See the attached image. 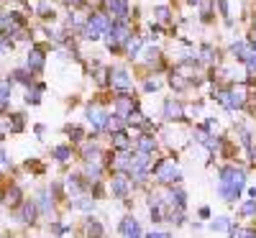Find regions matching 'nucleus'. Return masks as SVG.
<instances>
[{"label":"nucleus","mask_w":256,"mask_h":238,"mask_svg":"<svg viewBox=\"0 0 256 238\" xmlns=\"http://www.w3.org/2000/svg\"><path fill=\"white\" fill-rule=\"evenodd\" d=\"M10 80H13V82H20V84H26V88H31V84H34V74L26 72V70H16Z\"/></svg>","instance_id":"nucleus-31"},{"label":"nucleus","mask_w":256,"mask_h":238,"mask_svg":"<svg viewBox=\"0 0 256 238\" xmlns=\"http://www.w3.org/2000/svg\"><path fill=\"white\" fill-rule=\"evenodd\" d=\"M113 110H116V116H120V118L126 120L131 113H136V110H138V102H136V98H134L131 92H128V95H116Z\"/></svg>","instance_id":"nucleus-7"},{"label":"nucleus","mask_w":256,"mask_h":238,"mask_svg":"<svg viewBox=\"0 0 256 238\" xmlns=\"http://www.w3.org/2000/svg\"><path fill=\"white\" fill-rule=\"evenodd\" d=\"M26 64H28V70L31 72H44V64H46V54H44V49H38V46H34L31 52H28V59H26Z\"/></svg>","instance_id":"nucleus-16"},{"label":"nucleus","mask_w":256,"mask_h":238,"mask_svg":"<svg viewBox=\"0 0 256 238\" xmlns=\"http://www.w3.org/2000/svg\"><path fill=\"white\" fill-rule=\"evenodd\" d=\"M164 118L166 120H184V105L180 100H164Z\"/></svg>","instance_id":"nucleus-14"},{"label":"nucleus","mask_w":256,"mask_h":238,"mask_svg":"<svg viewBox=\"0 0 256 238\" xmlns=\"http://www.w3.org/2000/svg\"><path fill=\"white\" fill-rule=\"evenodd\" d=\"M64 134L70 136V141H72V144H80V141H82V136H84L80 126H67V128H64Z\"/></svg>","instance_id":"nucleus-35"},{"label":"nucleus","mask_w":256,"mask_h":238,"mask_svg":"<svg viewBox=\"0 0 256 238\" xmlns=\"http://www.w3.org/2000/svg\"><path fill=\"white\" fill-rule=\"evenodd\" d=\"M198 215H200L202 220H208V218H210V208H208V205H202V208L198 210Z\"/></svg>","instance_id":"nucleus-41"},{"label":"nucleus","mask_w":256,"mask_h":238,"mask_svg":"<svg viewBox=\"0 0 256 238\" xmlns=\"http://www.w3.org/2000/svg\"><path fill=\"white\" fill-rule=\"evenodd\" d=\"M108 10H110L113 20H128L131 6H128V0H108Z\"/></svg>","instance_id":"nucleus-17"},{"label":"nucleus","mask_w":256,"mask_h":238,"mask_svg":"<svg viewBox=\"0 0 256 238\" xmlns=\"http://www.w3.org/2000/svg\"><path fill=\"white\" fill-rule=\"evenodd\" d=\"M138 226V220L134 218V215H126V218L120 220V226H118V233H123V236H128V233H131L134 228Z\"/></svg>","instance_id":"nucleus-32"},{"label":"nucleus","mask_w":256,"mask_h":238,"mask_svg":"<svg viewBox=\"0 0 256 238\" xmlns=\"http://www.w3.org/2000/svg\"><path fill=\"white\" fill-rule=\"evenodd\" d=\"M228 233H230V238H256L254 228H241V226H233Z\"/></svg>","instance_id":"nucleus-33"},{"label":"nucleus","mask_w":256,"mask_h":238,"mask_svg":"<svg viewBox=\"0 0 256 238\" xmlns=\"http://www.w3.org/2000/svg\"><path fill=\"white\" fill-rule=\"evenodd\" d=\"M128 36H131L128 20H113L110 28H108V34H105V44H108V49H110V52H116V49L126 46Z\"/></svg>","instance_id":"nucleus-3"},{"label":"nucleus","mask_w":256,"mask_h":238,"mask_svg":"<svg viewBox=\"0 0 256 238\" xmlns=\"http://www.w3.org/2000/svg\"><path fill=\"white\" fill-rule=\"evenodd\" d=\"M248 194H251V200H256V187H248Z\"/></svg>","instance_id":"nucleus-45"},{"label":"nucleus","mask_w":256,"mask_h":238,"mask_svg":"<svg viewBox=\"0 0 256 238\" xmlns=\"http://www.w3.org/2000/svg\"><path fill=\"white\" fill-rule=\"evenodd\" d=\"M64 187H67V192L72 194V198H80V194L88 192V180H84L82 174H70L67 180H64Z\"/></svg>","instance_id":"nucleus-12"},{"label":"nucleus","mask_w":256,"mask_h":238,"mask_svg":"<svg viewBox=\"0 0 256 238\" xmlns=\"http://www.w3.org/2000/svg\"><path fill=\"white\" fill-rule=\"evenodd\" d=\"M102 169H105L102 164H84V174L82 177L88 180V184L90 182H100L102 180Z\"/></svg>","instance_id":"nucleus-20"},{"label":"nucleus","mask_w":256,"mask_h":238,"mask_svg":"<svg viewBox=\"0 0 256 238\" xmlns=\"http://www.w3.org/2000/svg\"><path fill=\"white\" fill-rule=\"evenodd\" d=\"M169 13H172V10H169L166 6H159V8L154 10V18L159 20V24H169V18H172V16H169Z\"/></svg>","instance_id":"nucleus-36"},{"label":"nucleus","mask_w":256,"mask_h":238,"mask_svg":"<svg viewBox=\"0 0 256 238\" xmlns=\"http://www.w3.org/2000/svg\"><path fill=\"white\" fill-rule=\"evenodd\" d=\"M38 215H41V212H38V208H36V202H34V200H24V202L18 205V220H20V223L34 226Z\"/></svg>","instance_id":"nucleus-10"},{"label":"nucleus","mask_w":256,"mask_h":238,"mask_svg":"<svg viewBox=\"0 0 256 238\" xmlns=\"http://www.w3.org/2000/svg\"><path fill=\"white\" fill-rule=\"evenodd\" d=\"M84 236L88 238H105V228L98 218H92V215H88L84 218Z\"/></svg>","instance_id":"nucleus-19"},{"label":"nucleus","mask_w":256,"mask_h":238,"mask_svg":"<svg viewBox=\"0 0 256 238\" xmlns=\"http://www.w3.org/2000/svg\"><path fill=\"white\" fill-rule=\"evenodd\" d=\"M126 238H144V233H141V226H136V228H134L131 233H128Z\"/></svg>","instance_id":"nucleus-42"},{"label":"nucleus","mask_w":256,"mask_h":238,"mask_svg":"<svg viewBox=\"0 0 256 238\" xmlns=\"http://www.w3.org/2000/svg\"><path fill=\"white\" fill-rule=\"evenodd\" d=\"M154 174V180L162 184V187H177L182 182V172L180 166L174 164V159H169V156H162L156 162H152V169H148Z\"/></svg>","instance_id":"nucleus-1"},{"label":"nucleus","mask_w":256,"mask_h":238,"mask_svg":"<svg viewBox=\"0 0 256 238\" xmlns=\"http://www.w3.org/2000/svg\"><path fill=\"white\" fill-rule=\"evenodd\" d=\"M144 238H169L166 233H159V230H152V233H146Z\"/></svg>","instance_id":"nucleus-43"},{"label":"nucleus","mask_w":256,"mask_h":238,"mask_svg":"<svg viewBox=\"0 0 256 238\" xmlns=\"http://www.w3.org/2000/svg\"><path fill=\"white\" fill-rule=\"evenodd\" d=\"M190 3H195V6H200V3H202V0H190Z\"/></svg>","instance_id":"nucleus-46"},{"label":"nucleus","mask_w":256,"mask_h":238,"mask_svg":"<svg viewBox=\"0 0 256 238\" xmlns=\"http://www.w3.org/2000/svg\"><path fill=\"white\" fill-rule=\"evenodd\" d=\"M38 16H44V18H49V16H54V8H52V3H49V0H41V3H38Z\"/></svg>","instance_id":"nucleus-37"},{"label":"nucleus","mask_w":256,"mask_h":238,"mask_svg":"<svg viewBox=\"0 0 256 238\" xmlns=\"http://www.w3.org/2000/svg\"><path fill=\"white\" fill-rule=\"evenodd\" d=\"M34 202H36L38 212H52V210H54V200L49 198V192H38V198H36Z\"/></svg>","instance_id":"nucleus-23"},{"label":"nucleus","mask_w":256,"mask_h":238,"mask_svg":"<svg viewBox=\"0 0 256 238\" xmlns=\"http://www.w3.org/2000/svg\"><path fill=\"white\" fill-rule=\"evenodd\" d=\"M82 162L84 164H102V148L98 144H84L82 146Z\"/></svg>","instance_id":"nucleus-18"},{"label":"nucleus","mask_w":256,"mask_h":238,"mask_svg":"<svg viewBox=\"0 0 256 238\" xmlns=\"http://www.w3.org/2000/svg\"><path fill=\"white\" fill-rule=\"evenodd\" d=\"M141 49H144V41H141L138 36H128V41H126V54L131 56V59H136V56H141Z\"/></svg>","instance_id":"nucleus-21"},{"label":"nucleus","mask_w":256,"mask_h":238,"mask_svg":"<svg viewBox=\"0 0 256 238\" xmlns=\"http://www.w3.org/2000/svg\"><path fill=\"white\" fill-rule=\"evenodd\" d=\"M108 84L118 95H128V92H131V88H134V80H131V74H128L126 70H113L110 77H108Z\"/></svg>","instance_id":"nucleus-6"},{"label":"nucleus","mask_w":256,"mask_h":238,"mask_svg":"<svg viewBox=\"0 0 256 238\" xmlns=\"http://www.w3.org/2000/svg\"><path fill=\"white\" fill-rule=\"evenodd\" d=\"M218 192H220V198H223L228 205H233V202L241 198V190H233V187H226V184H218Z\"/></svg>","instance_id":"nucleus-25"},{"label":"nucleus","mask_w":256,"mask_h":238,"mask_svg":"<svg viewBox=\"0 0 256 238\" xmlns=\"http://www.w3.org/2000/svg\"><path fill=\"white\" fill-rule=\"evenodd\" d=\"M144 90H146V92H154V90H159V80H148V82L144 84Z\"/></svg>","instance_id":"nucleus-39"},{"label":"nucleus","mask_w":256,"mask_h":238,"mask_svg":"<svg viewBox=\"0 0 256 238\" xmlns=\"http://www.w3.org/2000/svg\"><path fill=\"white\" fill-rule=\"evenodd\" d=\"M8 128H10V134H20L26 128V118H24V113H13L10 118H8Z\"/></svg>","instance_id":"nucleus-26"},{"label":"nucleus","mask_w":256,"mask_h":238,"mask_svg":"<svg viewBox=\"0 0 256 238\" xmlns=\"http://www.w3.org/2000/svg\"><path fill=\"white\" fill-rule=\"evenodd\" d=\"M131 190H134V184H131V180H128L126 174H113V180H110V194L113 198L128 200L131 198Z\"/></svg>","instance_id":"nucleus-8"},{"label":"nucleus","mask_w":256,"mask_h":238,"mask_svg":"<svg viewBox=\"0 0 256 238\" xmlns=\"http://www.w3.org/2000/svg\"><path fill=\"white\" fill-rule=\"evenodd\" d=\"M238 215L241 218H246V220H251V218H256V200H246V202H241V208H238Z\"/></svg>","instance_id":"nucleus-27"},{"label":"nucleus","mask_w":256,"mask_h":238,"mask_svg":"<svg viewBox=\"0 0 256 238\" xmlns=\"http://www.w3.org/2000/svg\"><path fill=\"white\" fill-rule=\"evenodd\" d=\"M169 84H172V88L174 90H187L190 88V84H192V80H187L184 74H180V72H172V74H169Z\"/></svg>","instance_id":"nucleus-24"},{"label":"nucleus","mask_w":256,"mask_h":238,"mask_svg":"<svg viewBox=\"0 0 256 238\" xmlns=\"http://www.w3.org/2000/svg\"><path fill=\"white\" fill-rule=\"evenodd\" d=\"M218 174H220L218 177V184H226V187H233V190H244L246 187V172L241 166H236V164L220 166Z\"/></svg>","instance_id":"nucleus-4"},{"label":"nucleus","mask_w":256,"mask_h":238,"mask_svg":"<svg viewBox=\"0 0 256 238\" xmlns=\"http://www.w3.org/2000/svg\"><path fill=\"white\" fill-rule=\"evenodd\" d=\"M8 164H10V162H8V156L3 154V151H0V166H8Z\"/></svg>","instance_id":"nucleus-44"},{"label":"nucleus","mask_w":256,"mask_h":238,"mask_svg":"<svg viewBox=\"0 0 256 238\" xmlns=\"http://www.w3.org/2000/svg\"><path fill=\"white\" fill-rule=\"evenodd\" d=\"M216 98L223 108H228V110H241V108L246 105V100H248V95H246V90L244 88H228V90H218Z\"/></svg>","instance_id":"nucleus-2"},{"label":"nucleus","mask_w":256,"mask_h":238,"mask_svg":"<svg viewBox=\"0 0 256 238\" xmlns=\"http://www.w3.org/2000/svg\"><path fill=\"white\" fill-rule=\"evenodd\" d=\"M74 210H88V212H92V208H95V200L92 198H84V194H80L77 200H72L70 202Z\"/></svg>","instance_id":"nucleus-29"},{"label":"nucleus","mask_w":256,"mask_h":238,"mask_svg":"<svg viewBox=\"0 0 256 238\" xmlns=\"http://www.w3.org/2000/svg\"><path fill=\"white\" fill-rule=\"evenodd\" d=\"M20 202H24V192H20V187H18V184L6 187V192H3V205L10 208V210H18Z\"/></svg>","instance_id":"nucleus-13"},{"label":"nucleus","mask_w":256,"mask_h":238,"mask_svg":"<svg viewBox=\"0 0 256 238\" xmlns=\"http://www.w3.org/2000/svg\"><path fill=\"white\" fill-rule=\"evenodd\" d=\"M254 28H256V20H254Z\"/></svg>","instance_id":"nucleus-47"},{"label":"nucleus","mask_w":256,"mask_h":238,"mask_svg":"<svg viewBox=\"0 0 256 238\" xmlns=\"http://www.w3.org/2000/svg\"><path fill=\"white\" fill-rule=\"evenodd\" d=\"M0 238H3V236H0Z\"/></svg>","instance_id":"nucleus-48"},{"label":"nucleus","mask_w":256,"mask_h":238,"mask_svg":"<svg viewBox=\"0 0 256 238\" xmlns=\"http://www.w3.org/2000/svg\"><path fill=\"white\" fill-rule=\"evenodd\" d=\"M156 146H159V141H156V136H152V134H138V136H134V151H141V154H154Z\"/></svg>","instance_id":"nucleus-11"},{"label":"nucleus","mask_w":256,"mask_h":238,"mask_svg":"<svg viewBox=\"0 0 256 238\" xmlns=\"http://www.w3.org/2000/svg\"><path fill=\"white\" fill-rule=\"evenodd\" d=\"M144 54H146V56H144V62L148 64V67H154V64H159V62H162V52H159V49H146Z\"/></svg>","instance_id":"nucleus-34"},{"label":"nucleus","mask_w":256,"mask_h":238,"mask_svg":"<svg viewBox=\"0 0 256 238\" xmlns=\"http://www.w3.org/2000/svg\"><path fill=\"white\" fill-rule=\"evenodd\" d=\"M218 8H220V16L228 20V3H226V0H218Z\"/></svg>","instance_id":"nucleus-40"},{"label":"nucleus","mask_w":256,"mask_h":238,"mask_svg":"<svg viewBox=\"0 0 256 238\" xmlns=\"http://www.w3.org/2000/svg\"><path fill=\"white\" fill-rule=\"evenodd\" d=\"M108 28H110V18L108 16H102V13H92L90 18H88V24H84V38H90V41H98V38H102L105 34H108Z\"/></svg>","instance_id":"nucleus-5"},{"label":"nucleus","mask_w":256,"mask_h":238,"mask_svg":"<svg viewBox=\"0 0 256 238\" xmlns=\"http://www.w3.org/2000/svg\"><path fill=\"white\" fill-rule=\"evenodd\" d=\"M113 151H134V136H128V131H116L110 134Z\"/></svg>","instance_id":"nucleus-15"},{"label":"nucleus","mask_w":256,"mask_h":238,"mask_svg":"<svg viewBox=\"0 0 256 238\" xmlns=\"http://www.w3.org/2000/svg\"><path fill=\"white\" fill-rule=\"evenodd\" d=\"M230 228H233V220L228 215H220V218L210 220V230H230Z\"/></svg>","instance_id":"nucleus-30"},{"label":"nucleus","mask_w":256,"mask_h":238,"mask_svg":"<svg viewBox=\"0 0 256 238\" xmlns=\"http://www.w3.org/2000/svg\"><path fill=\"white\" fill-rule=\"evenodd\" d=\"M248 52H251V46L246 44V41H236V44L230 46V54L236 56V59H241V62H246V56H248Z\"/></svg>","instance_id":"nucleus-28"},{"label":"nucleus","mask_w":256,"mask_h":238,"mask_svg":"<svg viewBox=\"0 0 256 238\" xmlns=\"http://www.w3.org/2000/svg\"><path fill=\"white\" fill-rule=\"evenodd\" d=\"M108 113L102 110L100 105H90L88 108V123L95 128V131H105V128H108Z\"/></svg>","instance_id":"nucleus-9"},{"label":"nucleus","mask_w":256,"mask_h":238,"mask_svg":"<svg viewBox=\"0 0 256 238\" xmlns=\"http://www.w3.org/2000/svg\"><path fill=\"white\" fill-rule=\"evenodd\" d=\"M49 192H54V194H56V200H64V190H62V184H59V182H54V184L49 187Z\"/></svg>","instance_id":"nucleus-38"},{"label":"nucleus","mask_w":256,"mask_h":238,"mask_svg":"<svg viewBox=\"0 0 256 238\" xmlns=\"http://www.w3.org/2000/svg\"><path fill=\"white\" fill-rule=\"evenodd\" d=\"M52 154H54V159H56L59 164H67V162L72 159V146H70V144L54 146V151H52Z\"/></svg>","instance_id":"nucleus-22"}]
</instances>
